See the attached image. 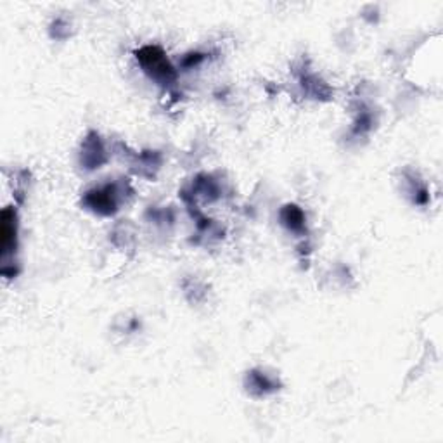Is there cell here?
<instances>
[{
	"instance_id": "6da1fadb",
	"label": "cell",
	"mask_w": 443,
	"mask_h": 443,
	"mask_svg": "<svg viewBox=\"0 0 443 443\" xmlns=\"http://www.w3.org/2000/svg\"><path fill=\"white\" fill-rule=\"evenodd\" d=\"M137 61L141 63L142 70L161 85L175 80V70L170 64V61L166 59V56L163 54L161 49L151 47V45L142 47L141 51H137Z\"/></svg>"
},
{
	"instance_id": "8992f818",
	"label": "cell",
	"mask_w": 443,
	"mask_h": 443,
	"mask_svg": "<svg viewBox=\"0 0 443 443\" xmlns=\"http://www.w3.org/2000/svg\"><path fill=\"white\" fill-rule=\"evenodd\" d=\"M249 378H251V389H260L262 393L274 392L275 389L274 381H272L270 378L265 376V374H260V373H256V370H253V373L249 374Z\"/></svg>"
},
{
	"instance_id": "7a4b0ae2",
	"label": "cell",
	"mask_w": 443,
	"mask_h": 443,
	"mask_svg": "<svg viewBox=\"0 0 443 443\" xmlns=\"http://www.w3.org/2000/svg\"><path fill=\"white\" fill-rule=\"evenodd\" d=\"M118 192H116V185H104L101 189H94L89 191L83 198V203L90 208L92 211L99 215H113L118 206Z\"/></svg>"
},
{
	"instance_id": "3957f363",
	"label": "cell",
	"mask_w": 443,
	"mask_h": 443,
	"mask_svg": "<svg viewBox=\"0 0 443 443\" xmlns=\"http://www.w3.org/2000/svg\"><path fill=\"white\" fill-rule=\"evenodd\" d=\"M106 161V153L104 146H102L99 135L92 134L83 144L82 149V165H85V168H99L102 163Z\"/></svg>"
},
{
	"instance_id": "277c9868",
	"label": "cell",
	"mask_w": 443,
	"mask_h": 443,
	"mask_svg": "<svg viewBox=\"0 0 443 443\" xmlns=\"http://www.w3.org/2000/svg\"><path fill=\"white\" fill-rule=\"evenodd\" d=\"M0 244H2V256L6 258L16 248V215L11 208L2 211V232H0ZM16 251V249H14Z\"/></svg>"
},
{
	"instance_id": "52a82bcc",
	"label": "cell",
	"mask_w": 443,
	"mask_h": 443,
	"mask_svg": "<svg viewBox=\"0 0 443 443\" xmlns=\"http://www.w3.org/2000/svg\"><path fill=\"white\" fill-rule=\"evenodd\" d=\"M192 56H194V58H189V59H185V61H184L185 66H192V64L199 63V61L203 59V56H201V54H192Z\"/></svg>"
},
{
	"instance_id": "5b68a950",
	"label": "cell",
	"mask_w": 443,
	"mask_h": 443,
	"mask_svg": "<svg viewBox=\"0 0 443 443\" xmlns=\"http://www.w3.org/2000/svg\"><path fill=\"white\" fill-rule=\"evenodd\" d=\"M281 218L284 225L289 227L291 230H301L303 225H305V215H303V211L298 206H294V204L284 206V210L281 211Z\"/></svg>"
}]
</instances>
